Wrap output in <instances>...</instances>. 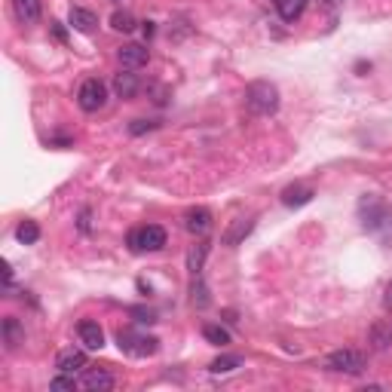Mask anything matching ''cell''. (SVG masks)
Wrapping results in <instances>:
<instances>
[{"label":"cell","mask_w":392,"mask_h":392,"mask_svg":"<svg viewBox=\"0 0 392 392\" xmlns=\"http://www.w3.org/2000/svg\"><path fill=\"white\" fill-rule=\"evenodd\" d=\"M138 74H132L129 68L126 71H120L114 77V93H116V98H135V93H138Z\"/></svg>","instance_id":"15"},{"label":"cell","mask_w":392,"mask_h":392,"mask_svg":"<svg viewBox=\"0 0 392 392\" xmlns=\"http://www.w3.org/2000/svg\"><path fill=\"white\" fill-rule=\"evenodd\" d=\"M89 218H93V212H89V208H83V212H80V230L83 233L93 230V227H89Z\"/></svg>","instance_id":"28"},{"label":"cell","mask_w":392,"mask_h":392,"mask_svg":"<svg viewBox=\"0 0 392 392\" xmlns=\"http://www.w3.org/2000/svg\"><path fill=\"white\" fill-rule=\"evenodd\" d=\"M68 25L74 31H80V34H93V31L98 28V15L93 10H83V6H71Z\"/></svg>","instance_id":"13"},{"label":"cell","mask_w":392,"mask_h":392,"mask_svg":"<svg viewBox=\"0 0 392 392\" xmlns=\"http://www.w3.org/2000/svg\"><path fill=\"white\" fill-rule=\"evenodd\" d=\"M13 10H15V19L31 25L40 19V10H43V4L40 0H13Z\"/></svg>","instance_id":"17"},{"label":"cell","mask_w":392,"mask_h":392,"mask_svg":"<svg viewBox=\"0 0 392 392\" xmlns=\"http://www.w3.org/2000/svg\"><path fill=\"white\" fill-rule=\"evenodd\" d=\"M184 227H187V233H194V236H205V233L212 230V212H208V208H203V205L187 208Z\"/></svg>","instance_id":"9"},{"label":"cell","mask_w":392,"mask_h":392,"mask_svg":"<svg viewBox=\"0 0 392 392\" xmlns=\"http://www.w3.org/2000/svg\"><path fill=\"white\" fill-rule=\"evenodd\" d=\"M282 22H297L306 10V0H273Z\"/></svg>","instance_id":"18"},{"label":"cell","mask_w":392,"mask_h":392,"mask_svg":"<svg viewBox=\"0 0 392 392\" xmlns=\"http://www.w3.org/2000/svg\"><path fill=\"white\" fill-rule=\"evenodd\" d=\"M80 386L86 392H107V389H114V374H107L104 368H86Z\"/></svg>","instance_id":"10"},{"label":"cell","mask_w":392,"mask_h":392,"mask_svg":"<svg viewBox=\"0 0 392 392\" xmlns=\"http://www.w3.org/2000/svg\"><path fill=\"white\" fill-rule=\"evenodd\" d=\"M245 107L257 116H270L279 111V89L270 80H255L245 89Z\"/></svg>","instance_id":"2"},{"label":"cell","mask_w":392,"mask_h":392,"mask_svg":"<svg viewBox=\"0 0 392 392\" xmlns=\"http://www.w3.org/2000/svg\"><path fill=\"white\" fill-rule=\"evenodd\" d=\"M252 230H255V215H245V218H233V221H230V227L224 230L221 243L227 245V248H236Z\"/></svg>","instance_id":"7"},{"label":"cell","mask_w":392,"mask_h":392,"mask_svg":"<svg viewBox=\"0 0 392 392\" xmlns=\"http://www.w3.org/2000/svg\"><path fill=\"white\" fill-rule=\"evenodd\" d=\"M15 239H19L22 245H34L37 239H40V227H37V221H22L19 227H15Z\"/></svg>","instance_id":"20"},{"label":"cell","mask_w":392,"mask_h":392,"mask_svg":"<svg viewBox=\"0 0 392 392\" xmlns=\"http://www.w3.org/2000/svg\"><path fill=\"white\" fill-rule=\"evenodd\" d=\"M116 58H120L123 68L135 71V68H144L150 62V53H147V46H141V43H126V46L116 49Z\"/></svg>","instance_id":"8"},{"label":"cell","mask_w":392,"mask_h":392,"mask_svg":"<svg viewBox=\"0 0 392 392\" xmlns=\"http://www.w3.org/2000/svg\"><path fill=\"white\" fill-rule=\"evenodd\" d=\"M313 196H316V190H313V187H306V184H291V187L282 190V205L300 208V205L313 203Z\"/></svg>","instance_id":"14"},{"label":"cell","mask_w":392,"mask_h":392,"mask_svg":"<svg viewBox=\"0 0 392 392\" xmlns=\"http://www.w3.org/2000/svg\"><path fill=\"white\" fill-rule=\"evenodd\" d=\"M53 34H55L58 40H62V43L68 40V34H65V28H62V22H53Z\"/></svg>","instance_id":"29"},{"label":"cell","mask_w":392,"mask_h":392,"mask_svg":"<svg viewBox=\"0 0 392 392\" xmlns=\"http://www.w3.org/2000/svg\"><path fill=\"white\" fill-rule=\"evenodd\" d=\"M144 37H154V22H144Z\"/></svg>","instance_id":"30"},{"label":"cell","mask_w":392,"mask_h":392,"mask_svg":"<svg viewBox=\"0 0 392 392\" xmlns=\"http://www.w3.org/2000/svg\"><path fill=\"white\" fill-rule=\"evenodd\" d=\"M154 129H156V123H150V120H132V126H129L132 135H144V132H154Z\"/></svg>","instance_id":"27"},{"label":"cell","mask_w":392,"mask_h":392,"mask_svg":"<svg viewBox=\"0 0 392 392\" xmlns=\"http://www.w3.org/2000/svg\"><path fill=\"white\" fill-rule=\"evenodd\" d=\"M77 104L83 107L86 114H95V111H102V107L107 104V86L102 80H86L80 86V93H77Z\"/></svg>","instance_id":"6"},{"label":"cell","mask_w":392,"mask_h":392,"mask_svg":"<svg viewBox=\"0 0 392 392\" xmlns=\"http://www.w3.org/2000/svg\"><path fill=\"white\" fill-rule=\"evenodd\" d=\"M129 313L135 316V322H138V325H154V322H156V313H154V310H147V306H132Z\"/></svg>","instance_id":"26"},{"label":"cell","mask_w":392,"mask_h":392,"mask_svg":"<svg viewBox=\"0 0 392 392\" xmlns=\"http://www.w3.org/2000/svg\"><path fill=\"white\" fill-rule=\"evenodd\" d=\"M208 252H212V243H205V239H199L196 245H190V252H187V273L190 276H199V273H203V264H205Z\"/></svg>","instance_id":"16"},{"label":"cell","mask_w":392,"mask_h":392,"mask_svg":"<svg viewBox=\"0 0 392 392\" xmlns=\"http://www.w3.org/2000/svg\"><path fill=\"white\" fill-rule=\"evenodd\" d=\"M328 365L331 371L337 374H349V377H358V374L365 371V356L358 353V349H337V353L328 356Z\"/></svg>","instance_id":"5"},{"label":"cell","mask_w":392,"mask_h":392,"mask_svg":"<svg viewBox=\"0 0 392 392\" xmlns=\"http://www.w3.org/2000/svg\"><path fill=\"white\" fill-rule=\"evenodd\" d=\"M116 346L132 358H147L160 349V340L150 337V334H141L135 328H120L116 331Z\"/></svg>","instance_id":"3"},{"label":"cell","mask_w":392,"mask_h":392,"mask_svg":"<svg viewBox=\"0 0 392 392\" xmlns=\"http://www.w3.org/2000/svg\"><path fill=\"white\" fill-rule=\"evenodd\" d=\"M4 340H6V346L10 349H15L25 340V331H22V325H19L15 316H6L4 319Z\"/></svg>","instance_id":"19"},{"label":"cell","mask_w":392,"mask_h":392,"mask_svg":"<svg viewBox=\"0 0 392 392\" xmlns=\"http://www.w3.org/2000/svg\"><path fill=\"white\" fill-rule=\"evenodd\" d=\"M49 389H53V392H74V389H77V380H74V374H62V371H58V377L49 383Z\"/></svg>","instance_id":"25"},{"label":"cell","mask_w":392,"mask_h":392,"mask_svg":"<svg viewBox=\"0 0 392 392\" xmlns=\"http://www.w3.org/2000/svg\"><path fill=\"white\" fill-rule=\"evenodd\" d=\"M129 252L135 255H144V252H160L165 245V230L160 224H144V227H135L129 233Z\"/></svg>","instance_id":"4"},{"label":"cell","mask_w":392,"mask_h":392,"mask_svg":"<svg viewBox=\"0 0 392 392\" xmlns=\"http://www.w3.org/2000/svg\"><path fill=\"white\" fill-rule=\"evenodd\" d=\"M358 218H362V227L377 236L380 243H392V208L383 203L380 196H362L358 203Z\"/></svg>","instance_id":"1"},{"label":"cell","mask_w":392,"mask_h":392,"mask_svg":"<svg viewBox=\"0 0 392 392\" xmlns=\"http://www.w3.org/2000/svg\"><path fill=\"white\" fill-rule=\"evenodd\" d=\"M55 368L62 371V374L86 371V353H83V349H74V346L62 349V353H58V358H55Z\"/></svg>","instance_id":"11"},{"label":"cell","mask_w":392,"mask_h":392,"mask_svg":"<svg viewBox=\"0 0 392 392\" xmlns=\"http://www.w3.org/2000/svg\"><path fill=\"white\" fill-rule=\"evenodd\" d=\"M203 337L212 346H227L230 344V331L221 328V325H203Z\"/></svg>","instance_id":"22"},{"label":"cell","mask_w":392,"mask_h":392,"mask_svg":"<svg viewBox=\"0 0 392 392\" xmlns=\"http://www.w3.org/2000/svg\"><path fill=\"white\" fill-rule=\"evenodd\" d=\"M386 310H389V313H392V285H389V288H386Z\"/></svg>","instance_id":"31"},{"label":"cell","mask_w":392,"mask_h":392,"mask_svg":"<svg viewBox=\"0 0 392 392\" xmlns=\"http://www.w3.org/2000/svg\"><path fill=\"white\" fill-rule=\"evenodd\" d=\"M208 300L212 297H208V288H205L203 276H194V282H190V304L203 310V306H208Z\"/></svg>","instance_id":"23"},{"label":"cell","mask_w":392,"mask_h":392,"mask_svg":"<svg viewBox=\"0 0 392 392\" xmlns=\"http://www.w3.org/2000/svg\"><path fill=\"white\" fill-rule=\"evenodd\" d=\"M135 15H132L129 10H116L114 15H111V28L114 31H123V34H132V31H135Z\"/></svg>","instance_id":"21"},{"label":"cell","mask_w":392,"mask_h":392,"mask_svg":"<svg viewBox=\"0 0 392 392\" xmlns=\"http://www.w3.org/2000/svg\"><path fill=\"white\" fill-rule=\"evenodd\" d=\"M77 337L86 349H102L104 346V331H102V325L93 322V319H83L77 325Z\"/></svg>","instance_id":"12"},{"label":"cell","mask_w":392,"mask_h":392,"mask_svg":"<svg viewBox=\"0 0 392 392\" xmlns=\"http://www.w3.org/2000/svg\"><path fill=\"white\" fill-rule=\"evenodd\" d=\"M239 365H243L239 362V356H218L212 365H208V371L212 374H230V371H236Z\"/></svg>","instance_id":"24"}]
</instances>
